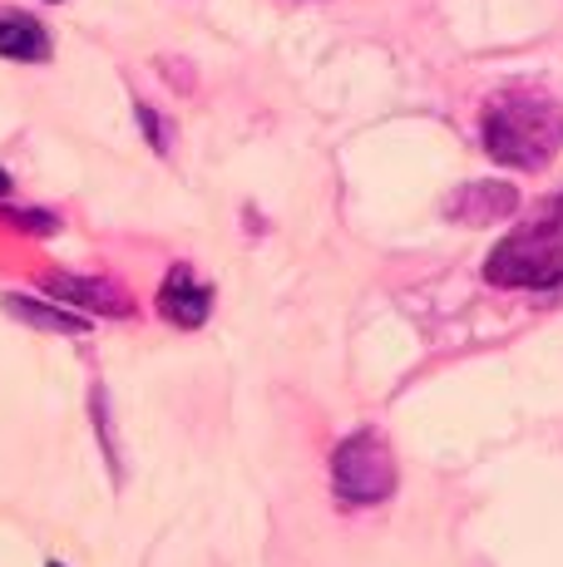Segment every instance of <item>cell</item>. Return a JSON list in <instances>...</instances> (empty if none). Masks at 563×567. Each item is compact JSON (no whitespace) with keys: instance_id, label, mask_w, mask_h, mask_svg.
<instances>
[{"instance_id":"obj_1","label":"cell","mask_w":563,"mask_h":567,"mask_svg":"<svg viewBox=\"0 0 563 567\" xmlns=\"http://www.w3.org/2000/svg\"><path fill=\"white\" fill-rule=\"evenodd\" d=\"M484 148L509 168H549L563 148V104L544 90H500L484 104Z\"/></svg>"},{"instance_id":"obj_2","label":"cell","mask_w":563,"mask_h":567,"mask_svg":"<svg viewBox=\"0 0 563 567\" xmlns=\"http://www.w3.org/2000/svg\"><path fill=\"white\" fill-rule=\"evenodd\" d=\"M484 277L509 291L563 287V193L529 227L509 233L484 261Z\"/></svg>"},{"instance_id":"obj_3","label":"cell","mask_w":563,"mask_h":567,"mask_svg":"<svg viewBox=\"0 0 563 567\" xmlns=\"http://www.w3.org/2000/svg\"><path fill=\"white\" fill-rule=\"evenodd\" d=\"M331 488H337L346 508L381 504V498L396 494V460L381 434L361 430L337 444V454H331Z\"/></svg>"},{"instance_id":"obj_4","label":"cell","mask_w":563,"mask_h":567,"mask_svg":"<svg viewBox=\"0 0 563 567\" xmlns=\"http://www.w3.org/2000/svg\"><path fill=\"white\" fill-rule=\"evenodd\" d=\"M40 291H45L50 301H60V307L70 311H90V316H134V301H129L124 287H114V281L104 277H64V271H55V277L40 281Z\"/></svg>"},{"instance_id":"obj_5","label":"cell","mask_w":563,"mask_h":567,"mask_svg":"<svg viewBox=\"0 0 563 567\" xmlns=\"http://www.w3.org/2000/svg\"><path fill=\"white\" fill-rule=\"evenodd\" d=\"M208 311H213V291L193 277L188 261H173L164 287H158V316L168 326H178V331H198L208 321Z\"/></svg>"},{"instance_id":"obj_6","label":"cell","mask_w":563,"mask_h":567,"mask_svg":"<svg viewBox=\"0 0 563 567\" xmlns=\"http://www.w3.org/2000/svg\"><path fill=\"white\" fill-rule=\"evenodd\" d=\"M0 60L50 64V60H55L50 25H40L35 16H25V10H0Z\"/></svg>"},{"instance_id":"obj_7","label":"cell","mask_w":563,"mask_h":567,"mask_svg":"<svg viewBox=\"0 0 563 567\" xmlns=\"http://www.w3.org/2000/svg\"><path fill=\"white\" fill-rule=\"evenodd\" d=\"M0 307H6V316H16V321L35 326V331H50V336H84L90 331V316L60 307V301H45V297H25V291H6Z\"/></svg>"},{"instance_id":"obj_8","label":"cell","mask_w":563,"mask_h":567,"mask_svg":"<svg viewBox=\"0 0 563 567\" xmlns=\"http://www.w3.org/2000/svg\"><path fill=\"white\" fill-rule=\"evenodd\" d=\"M514 213V188H504V183H470L464 188V198L454 203V217L460 223H494V217H509Z\"/></svg>"},{"instance_id":"obj_9","label":"cell","mask_w":563,"mask_h":567,"mask_svg":"<svg viewBox=\"0 0 563 567\" xmlns=\"http://www.w3.org/2000/svg\"><path fill=\"white\" fill-rule=\"evenodd\" d=\"M0 223H10L16 233H30V237H55L60 233V217L55 213H40V207H0Z\"/></svg>"},{"instance_id":"obj_10","label":"cell","mask_w":563,"mask_h":567,"mask_svg":"<svg viewBox=\"0 0 563 567\" xmlns=\"http://www.w3.org/2000/svg\"><path fill=\"white\" fill-rule=\"evenodd\" d=\"M139 109V124H144V134H149V144L158 148V154H168V134H164V124H158V114L149 104H134Z\"/></svg>"},{"instance_id":"obj_11","label":"cell","mask_w":563,"mask_h":567,"mask_svg":"<svg viewBox=\"0 0 563 567\" xmlns=\"http://www.w3.org/2000/svg\"><path fill=\"white\" fill-rule=\"evenodd\" d=\"M10 188H16V183H10V173L0 168V198H10Z\"/></svg>"},{"instance_id":"obj_12","label":"cell","mask_w":563,"mask_h":567,"mask_svg":"<svg viewBox=\"0 0 563 567\" xmlns=\"http://www.w3.org/2000/svg\"><path fill=\"white\" fill-rule=\"evenodd\" d=\"M45 567H64V563H45Z\"/></svg>"},{"instance_id":"obj_13","label":"cell","mask_w":563,"mask_h":567,"mask_svg":"<svg viewBox=\"0 0 563 567\" xmlns=\"http://www.w3.org/2000/svg\"><path fill=\"white\" fill-rule=\"evenodd\" d=\"M50 6H55V0H50Z\"/></svg>"}]
</instances>
